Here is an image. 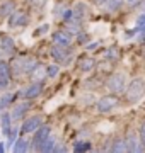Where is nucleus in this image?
<instances>
[{
	"label": "nucleus",
	"instance_id": "nucleus-1",
	"mask_svg": "<svg viewBox=\"0 0 145 153\" xmlns=\"http://www.w3.org/2000/svg\"><path fill=\"white\" fill-rule=\"evenodd\" d=\"M144 94H145V82L142 78H135L133 82L128 85V88H126V99L132 104L138 102L140 99L144 97Z\"/></svg>",
	"mask_w": 145,
	"mask_h": 153
},
{
	"label": "nucleus",
	"instance_id": "nucleus-2",
	"mask_svg": "<svg viewBox=\"0 0 145 153\" xmlns=\"http://www.w3.org/2000/svg\"><path fill=\"white\" fill-rule=\"evenodd\" d=\"M51 56L55 58L56 63H60V65H68V61L72 60V51L67 49L65 46H58V44H55L53 49H51Z\"/></svg>",
	"mask_w": 145,
	"mask_h": 153
},
{
	"label": "nucleus",
	"instance_id": "nucleus-3",
	"mask_svg": "<svg viewBox=\"0 0 145 153\" xmlns=\"http://www.w3.org/2000/svg\"><path fill=\"white\" fill-rule=\"evenodd\" d=\"M50 126H41L38 131L34 133V138H33V148L36 150V152H39L41 150V146L46 143V140L50 138Z\"/></svg>",
	"mask_w": 145,
	"mask_h": 153
},
{
	"label": "nucleus",
	"instance_id": "nucleus-4",
	"mask_svg": "<svg viewBox=\"0 0 145 153\" xmlns=\"http://www.w3.org/2000/svg\"><path fill=\"white\" fill-rule=\"evenodd\" d=\"M108 88L114 94H121L125 90V75L123 73H116L108 80Z\"/></svg>",
	"mask_w": 145,
	"mask_h": 153
},
{
	"label": "nucleus",
	"instance_id": "nucleus-5",
	"mask_svg": "<svg viewBox=\"0 0 145 153\" xmlns=\"http://www.w3.org/2000/svg\"><path fill=\"white\" fill-rule=\"evenodd\" d=\"M116 105H118V97H114V95H104L97 102V111L99 112H109Z\"/></svg>",
	"mask_w": 145,
	"mask_h": 153
},
{
	"label": "nucleus",
	"instance_id": "nucleus-6",
	"mask_svg": "<svg viewBox=\"0 0 145 153\" xmlns=\"http://www.w3.org/2000/svg\"><path fill=\"white\" fill-rule=\"evenodd\" d=\"M41 128V116H31L22 123L21 131L22 133H36Z\"/></svg>",
	"mask_w": 145,
	"mask_h": 153
},
{
	"label": "nucleus",
	"instance_id": "nucleus-7",
	"mask_svg": "<svg viewBox=\"0 0 145 153\" xmlns=\"http://www.w3.org/2000/svg\"><path fill=\"white\" fill-rule=\"evenodd\" d=\"M12 78V68L7 61H0V88H5Z\"/></svg>",
	"mask_w": 145,
	"mask_h": 153
},
{
	"label": "nucleus",
	"instance_id": "nucleus-8",
	"mask_svg": "<svg viewBox=\"0 0 145 153\" xmlns=\"http://www.w3.org/2000/svg\"><path fill=\"white\" fill-rule=\"evenodd\" d=\"M125 143H126L125 153H145L144 148H142V143H140V138L137 140L135 134H130V136L125 140Z\"/></svg>",
	"mask_w": 145,
	"mask_h": 153
},
{
	"label": "nucleus",
	"instance_id": "nucleus-9",
	"mask_svg": "<svg viewBox=\"0 0 145 153\" xmlns=\"http://www.w3.org/2000/svg\"><path fill=\"white\" fill-rule=\"evenodd\" d=\"M16 66L19 68V71H22V73H31V71L38 66V63H36L34 58L28 56V58H21V60L16 63Z\"/></svg>",
	"mask_w": 145,
	"mask_h": 153
},
{
	"label": "nucleus",
	"instance_id": "nucleus-10",
	"mask_svg": "<svg viewBox=\"0 0 145 153\" xmlns=\"http://www.w3.org/2000/svg\"><path fill=\"white\" fill-rule=\"evenodd\" d=\"M72 33L70 31H56L55 34H53V41H55V44H58V46H65L67 48L68 44L72 43Z\"/></svg>",
	"mask_w": 145,
	"mask_h": 153
},
{
	"label": "nucleus",
	"instance_id": "nucleus-11",
	"mask_svg": "<svg viewBox=\"0 0 145 153\" xmlns=\"http://www.w3.org/2000/svg\"><path fill=\"white\" fill-rule=\"evenodd\" d=\"M0 49L5 53V55H14L16 51V43L10 36H2L0 38Z\"/></svg>",
	"mask_w": 145,
	"mask_h": 153
},
{
	"label": "nucleus",
	"instance_id": "nucleus-12",
	"mask_svg": "<svg viewBox=\"0 0 145 153\" xmlns=\"http://www.w3.org/2000/svg\"><path fill=\"white\" fill-rule=\"evenodd\" d=\"M28 109H29V102H21V104H16V105H14V109H12V112H10V117L14 121L22 119L24 116H26V112H28Z\"/></svg>",
	"mask_w": 145,
	"mask_h": 153
},
{
	"label": "nucleus",
	"instance_id": "nucleus-13",
	"mask_svg": "<svg viewBox=\"0 0 145 153\" xmlns=\"http://www.w3.org/2000/svg\"><path fill=\"white\" fill-rule=\"evenodd\" d=\"M41 90H43V83H41V82H34V83H31L28 88H24L22 97L34 99V97H38L39 94H41Z\"/></svg>",
	"mask_w": 145,
	"mask_h": 153
},
{
	"label": "nucleus",
	"instance_id": "nucleus-14",
	"mask_svg": "<svg viewBox=\"0 0 145 153\" xmlns=\"http://www.w3.org/2000/svg\"><path fill=\"white\" fill-rule=\"evenodd\" d=\"M24 24H28V16H26L24 12H14V14L10 16V22H9L10 27L24 26Z\"/></svg>",
	"mask_w": 145,
	"mask_h": 153
},
{
	"label": "nucleus",
	"instance_id": "nucleus-15",
	"mask_svg": "<svg viewBox=\"0 0 145 153\" xmlns=\"http://www.w3.org/2000/svg\"><path fill=\"white\" fill-rule=\"evenodd\" d=\"M10 123H12V117L9 112H4V114L0 116V128H2V133L5 134V136H9V133H10Z\"/></svg>",
	"mask_w": 145,
	"mask_h": 153
},
{
	"label": "nucleus",
	"instance_id": "nucleus-16",
	"mask_svg": "<svg viewBox=\"0 0 145 153\" xmlns=\"http://www.w3.org/2000/svg\"><path fill=\"white\" fill-rule=\"evenodd\" d=\"M94 66H96V60H92L89 56H84V58L78 60V68L82 71H90Z\"/></svg>",
	"mask_w": 145,
	"mask_h": 153
},
{
	"label": "nucleus",
	"instance_id": "nucleus-17",
	"mask_svg": "<svg viewBox=\"0 0 145 153\" xmlns=\"http://www.w3.org/2000/svg\"><path fill=\"white\" fill-rule=\"evenodd\" d=\"M28 150H29L28 140H24V138H19V140L14 143V150H12V153H28Z\"/></svg>",
	"mask_w": 145,
	"mask_h": 153
},
{
	"label": "nucleus",
	"instance_id": "nucleus-18",
	"mask_svg": "<svg viewBox=\"0 0 145 153\" xmlns=\"http://www.w3.org/2000/svg\"><path fill=\"white\" fill-rule=\"evenodd\" d=\"M125 150H126L125 140H116V141L113 143V146L109 148V153H125Z\"/></svg>",
	"mask_w": 145,
	"mask_h": 153
},
{
	"label": "nucleus",
	"instance_id": "nucleus-19",
	"mask_svg": "<svg viewBox=\"0 0 145 153\" xmlns=\"http://www.w3.org/2000/svg\"><path fill=\"white\" fill-rule=\"evenodd\" d=\"M87 152H90V143L77 141L73 145V153H87Z\"/></svg>",
	"mask_w": 145,
	"mask_h": 153
},
{
	"label": "nucleus",
	"instance_id": "nucleus-20",
	"mask_svg": "<svg viewBox=\"0 0 145 153\" xmlns=\"http://www.w3.org/2000/svg\"><path fill=\"white\" fill-rule=\"evenodd\" d=\"M55 140L53 138H48L46 140V143L41 146V150H39V153H53V150H55Z\"/></svg>",
	"mask_w": 145,
	"mask_h": 153
},
{
	"label": "nucleus",
	"instance_id": "nucleus-21",
	"mask_svg": "<svg viewBox=\"0 0 145 153\" xmlns=\"http://www.w3.org/2000/svg\"><path fill=\"white\" fill-rule=\"evenodd\" d=\"M12 12H14V2H5V4L0 5V16L2 17L9 16V14H12Z\"/></svg>",
	"mask_w": 145,
	"mask_h": 153
},
{
	"label": "nucleus",
	"instance_id": "nucleus-22",
	"mask_svg": "<svg viewBox=\"0 0 145 153\" xmlns=\"http://www.w3.org/2000/svg\"><path fill=\"white\" fill-rule=\"evenodd\" d=\"M121 4H123V0H108L106 10L108 12H114V10H118V9L121 7Z\"/></svg>",
	"mask_w": 145,
	"mask_h": 153
},
{
	"label": "nucleus",
	"instance_id": "nucleus-23",
	"mask_svg": "<svg viewBox=\"0 0 145 153\" xmlns=\"http://www.w3.org/2000/svg\"><path fill=\"white\" fill-rule=\"evenodd\" d=\"M58 71H60L58 65H50L48 68H46V75H48V76H51V78H55V76L58 75Z\"/></svg>",
	"mask_w": 145,
	"mask_h": 153
},
{
	"label": "nucleus",
	"instance_id": "nucleus-24",
	"mask_svg": "<svg viewBox=\"0 0 145 153\" xmlns=\"http://www.w3.org/2000/svg\"><path fill=\"white\" fill-rule=\"evenodd\" d=\"M17 133H19L17 128H12L10 129V133H9V143H10V145H14V143L17 141Z\"/></svg>",
	"mask_w": 145,
	"mask_h": 153
},
{
	"label": "nucleus",
	"instance_id": "nucleus-25",
	"mask_svg": "<svg viewBox=\"0 0 145 153\" xmlns=\"http://www.w3.org/2000/svg\"><path fill=\"white\" fill-rule=\"evenodd\" d=\"M140 143H142V148H144V152H145V121L140 126Z\"/></svg>",
	"mask_w": 145,
	"mask_h": 153
},
{
	"label": "nucleus",
	"instance_id": "nucleus-26",
	"mask_svg": "<svg viewBox=\"0 0 145 153\" xmlns=\"http://www.w3.org/2000/svg\"><path fill=\"white\" fill-rule=\"evenodd\" d=\"M144 26H145V12L138 17V21H137V27H138V29H142Z\"/></svg>",
	"mask_w": 145,
	"mask_h": 153
},
{
	"label": "nucleus",
	"instance_id": "nucleus-27",
	"mask_svg": "<svg viewBox=\"0 0 145 153\" xmlns=\"http://www.w3.org/2000/svg\"><path fill=\"white\" fill-rule=\"evenodd\" d=\"M77 41H78V43H80V44H85V43H87V41H89V36H87V34H78Z\"/></svg>",
	"mask_w": 145,
	"mask_h": 153
},
{
	"label": "nucleus",
	"instance_id": "nucleus-28",
	"mask_svg": "<svg viewBox=\"0 0 145 153\" xmlns=\"http://www.w3.org/2000/svg\"><path fill=\"white\" fill-rule=\"evenodd\" d=\"M53 153H67V148L63 146V145H58V146H55Z\"/></svg>",
	"mask_w": 145,
	"mask_h": 153
},
{
	"label": "nucleus",
	"instance_id": "nucleus-29",
	"mask_svg": "<svg viewBox=\"0 0 145 153\" xmlns=\"http://www.w3.org/2000/svg\"><path fill=\"white\" fill-rule=\"evenodd\" d=\"M87 48H89V49H94V48H97V43H92V44H89Z\"/></svg>",
	"mask_w": 145,
	"mask_h": 153
},
{
	"label": "nucleus",
	"instance_id": "nucleus-30",
	"mask_svg": "<svg viewBox=\"0 0 145 153\" xmlns=\"http://www.w3.org/2000/svg\"><path fill=\"white\" fill-rule=\"evenodd\" d=\"M0 153H5V146H4V143H0Z\"/></svg>",
	"mask_w": 145,
	"mask_h": 153
},
{
	"label": "nucleus",
	"instance_id": "nucleus-31",
	"mask_svg": "<svg viewBox=\"0 0 145 153\" xmlns=\"http://www.w3.org/2000/svg\"><path fill=\"white\" fill-rule=\"evenodd\" d=\"M46 31H48V26H43V27L39 29V33H46Z\"/></svg>",
	"mask_w": 145,
	"mask_h": 153
},
{
	"label": "nucleus",
	"instance_id": "nucleus-32",
	"mask_svg": "<svg viewBox=\"0 0 145 153\" xmlns=\"http://www.w3.org/2000/svg\"><path fill=\"white\" fill-rule=\"evenodd\" d=\"M96 4H104V2H108V0H94Z\"/></svg>",
	"mask_w": 145,
	"mask_h": 153
},
{
	"label": "nucleus",
	"instance_id": "nucleus-33",
	"mask_svg": "<svg viewBox=\"0 0 145 153\" xmlns=\"http://www.w3.org/2000/svg\"><path fill=\"white\" fill-rule=\"evenodd\" d=\"M144 36H145V26H144Z\"/></svg>",
	"mask_w": 145,
	"mask_h": 153
},
{
	"label": "nucleus",
	"instance_id": "nucleus-34",
	"mask_svg": "<svg viewBox=\"0 0 145 153\" xmlns=\"http://www.w3.org/2000/svg\"><path fill=\"white\" fill-rule=\"evenodd\" d=\"M0 109H2V105H0Z\"/></svg>",
	"mask_w": 145,
	"mask_h": 153
}]
</instances>
